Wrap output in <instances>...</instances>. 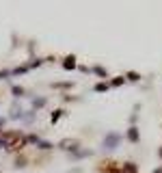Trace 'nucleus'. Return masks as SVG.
<instances>
[{
    "mask_svg": "<svg viewBox=\"0 0 162 173\" xmlns=\"http://www.w3.org/2000/svg\"><path fill=\"white\" fill-rule=\"evenodd\" d=\"M112 145H114V147L119 145V134H110V136H108V141H106V147H112Z\"/></svg>",
    "mask_w": 162,
    "mask_h": 173,
    "instance_id": "obj_1",
    "label": "nucleus"
},
{
    "mask_svg": "<svg viewBox=\"0 0 162 173\" xmlns=\"http://www.w3.org/2000/svg\"><path fill=\"white\" fill-rule=\"evenodd\" d=\"M128 136H130V141H138V130H136V128H130Z\"/></svg>",
    "mask_w": 162,
    "mask_h": 173,
    "instance_id": "obj_2",
    "label": "nucleus"
}]
</instances>
